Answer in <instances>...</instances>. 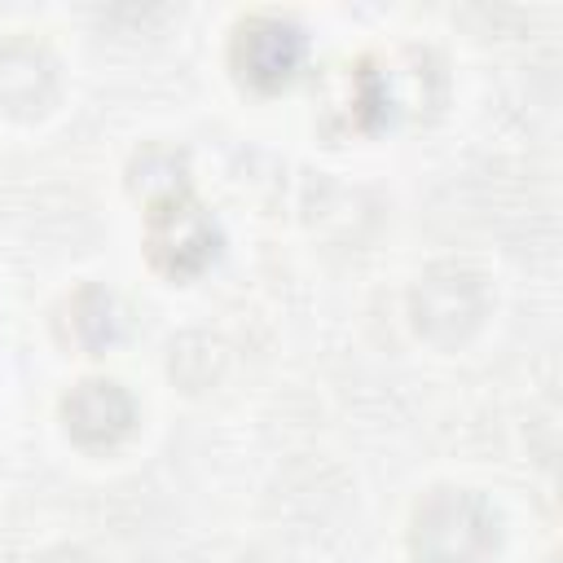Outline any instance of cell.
<instances>
[{
  "instance_id": "6da1fadb",
  "label": "cell",
  "mask_w": 563,
  "mask_h": 563,
  "mask_svg": "<svg viewBox=\"0 0 563 563\" xmlns=\"http://www.w3.org/2000/svg\"><path fill=\"white\" fill-rule=\"evenodd\" d=\"M497 545V515L479 493L435 488L418 501L409 550L418 563H484Z\"/></svg>"
},
{
  "instance_id": "7a4b0ae2",
  "label": "cell",
  "mask_w": 563,
  "mask_h": 563,
  "mask_svg": "<svg viewBox=\"0 0 563 563\" xmlns=\"http://www.w3.org/2000/svg\"><path fill=\"white\" fill-rule=\"evenodd\" d=\"M220 251V224L216 216L189 198L185 189L163 194L145 211V255L154 268L172 277H194L202 273Z\"/></svg>"
},
{
  "instance_id": "3957f363",
  "label": "cell",
  "mask_w": 563,
  "mask_h": 563,
  "mask_svg": "<svg viewBox=\"0 0 563 563\" xmlns=\"http://www.w3.org/2000/svg\"><path fill=\"white\" fill-rule=\"evenodd\" d=\"M303 53H308L303 26L282 18V13H251V18H242L238 31H233V44H229L233 70L251 88H264V92L290 84L295 70L303 66Z\"/></svg>"
},
{
  "instance_id": "277c9868",
  "label": "cell",
  "mask_w": 563,
  "mask_h": 563,
  "mask_svg": "<svg viewBox=\"0 0 563 563\" xmlns=\"http://www.w3.org/2000/svg\"><path fill=\"white\" fill-rule=\"evenodd\" d=\"M62 422H66V431L79 444L101 449V444H114V440H123L132 431L136 405L123 391V383H114V378H84V383H75L66 391Z\"/></svg>"
},
{
  "instance_id": "5b68a950",
  "label": "cell",
  "mask_w": 563,
  "mask_h": 563,
  "mask_svg": "<svg viewBox=\"0 0 563 563\" xmlns=\"http://www.w3.org/2000/svg\"><path fill=\"white\" fill-rule=\"evenodd\" d=\"M66 317H70V339H75L79 347H88V352L106 347V343L114 339V330H119V321H114V299H110L106 290H97V286L75 290V299L66 303Z\"/></svg>"
},
{
  "instance_id": "8992f818",
  "label": "cell",
  "mask_w": 563,
  "mask_h": 563,
  "mask_svg": "<svg viewBox=\"0 0 563 563\" xmlns=\"http://www.w3.org/2000/svg\"><path fill=\"white\" fill-rule=\"evenodd\" d=\"M40 62H48L44 57V48H35V44H9L4 53H0V97L22 79L26 84V101L31 106H40V101H48V88H53V70H40V75H26V70H35Z\"/></svg>"
}]
</instances>
